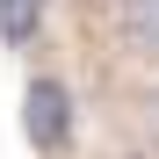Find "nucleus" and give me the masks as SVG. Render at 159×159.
Returning a JSON list of instances; mask_svg holds the SVG:
<instances>
[{
    "mask_svg": "<svg viewBox=\"0 0 159 159\" xmlns=\"http://www.w3.org/2000/svg\"><path fill=\"white\" fill-rule=\"evenodd\" d=\"M0 36L7 43H29L36 36V0H0Z\"/></svg>",
    "mask_w": 159,
    "mask_h": 159,
    "instance_id": "nucleus-3",
    "label": "nucleus"
},
{
    "mask_svg": "<svg viewBox=\"0 0 159 159\" xmlns=\"http://www.w3.org/2000/svg\"><path fill=\"white\" fill-rule=\"evenodd\" d=\"M22 130H29L36 152H58L72 138V94H65V80H29V94H22Z\"/></svg>",
    "mask_w": 159,
    "mask_h": 159,
    "instance_id": "nucleus-1",
    "label": "nucleus"
},
{
    "mask_svg": "<svg viewBox=\"0 0 159 159\" xmlns=\"http://www.w3.org/2000/svg\"><path fill=\"white\" fill-rule=\"evenodd\" d=\"M116 22H123V36H130V43L159 51V0H116Z\"/></svg>",
    "mask_w": 159,
    "mask_h": 159,
    "instance_id": "nucleus-2",
    "label": "nucleus"
}]
</instances>
